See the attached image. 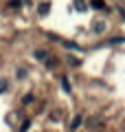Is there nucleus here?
Wrapping results in <instances>:
<instances>
[{
  "label": "nucleus",
  "mask_w": 125,
  "mask_h": 132,
  "mask_svg": "<svg viewBox=\"0 0 125 132\" xmlns=\"http://www.w3.org/2000/svg\"><path fill=\"white\" fill-rule=\"evenodd\" d=\"M81 121H83V119H81V114H77V117L73 119V123H70V130H77V128L81 126Z\"/></svg>",
  "instance_id": "nucleus-1"
},
{
  "label": "nucleus",
  "mask_w": 125,
  "mask_h": 132,
  "mask_svg": "<svg viewBox=\"0 0 125 132\" xmlns=\"http://www.w3.org/2000/svg\"><path fill=\"white\" fill-rule=\"evenodd\" d=\"M48 11H51V5H48V2H42L40 5V15H46Z\"/></svg>",
  "instance_id": "nucleus-2"
},
{
  "label": "nucleus",
  "mask_w": 125,
  "mask_h": 132,
  "mask_svg": "<svg viewBox=\"0 0 125 132\" xmlns=\"http://www.w3.org/2000/svg\"><path fill=\"white\" fill-rule=\"evenodd\" d=\"M46 57H48L46 51H35V60L37 62H46Z\"/></svg>",
  "instance_id": "nucleus-3"
},
{
  "label": "nucleus",
  "mask_w": 125,
  "mask_h": 132,
  "mask_svg": "<svg viewBox=\"0 0 125 132\" xmlns=\"http://www.w3.org/2000/svg\"><path fill=\"white\" fill-rule=\"evenodd\" d=\"M90 2H92V7H94V9H99V11H101V9H105L103 0H90Z\"/></svg>",
  "instance_id": "nucleus-4"
},
{
  "label": "nucleus",
  "mask_w": 125,
  "mask_h": 132,
  "mask_svg": "<svg viewBox=\"0 0 125 132\" xmlns=\"http://www.w3.org/2000/svg\"><path fill=\"white\" fill-rule=\"evenodd\" d=\"M61 86H64L66 93H70V81H68V77H61Z\"/></svg>",
  "instance_id": "nucleus-5"
},
{
  "label": "nucleus",
  "mask_w": 125,
  "mask_h": 132,
  "mask_svg": "<svg viewBox=\"0 0 125 132\" xmlns=\"http://www.w3.org/2000/svg\"><path fill=\"white\" fill-rule=\"evenodd\" d=\"M125 42V38H112L110 40V44H123Z\"/></svg>",
  "instance_id": "nucleus-6"
},
{
  "label": "nucleus",
  "mask_w": 125,
  "mask_h": 132,
  "mask_svg": "<svg viewBox=\"0 0 125 132\" xmlns=\"http://www.w3.org/2000/svg\"><path fill=\"white\" fill-rule=\"evenodd\" d=\"M2 90H7V81H5V79L0 81V93H2Z\"/></svg>",
  "instance_id": "nucleus-7"
}]
</instances>
